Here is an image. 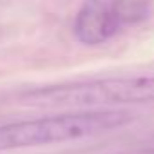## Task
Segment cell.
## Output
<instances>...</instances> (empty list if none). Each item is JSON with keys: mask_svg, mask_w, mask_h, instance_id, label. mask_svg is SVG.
I'll use <instances>...</instances> for the list:
<instances>
[{"mask_svg": "<svg viewBox=\"0 0 154 154\" xmlns=\"http://www.w3.org/2000/svg\"><path fill=\"white\" fill-rule=\"evenodd\" d=\"M120 29L122 26L107 0H85L74 18V36L85 45L103 44Z\"/></svg>", "mask_w": 154, "mask_h": 154, "instance_id": "obj_3", "label": "cell"}, {"mask_svg": "<svg viewBox=\"0 0 154 154\" xmlns=\"http://www.w3.org/2000/svg\"><path fill=\"white\" fill-rule=\"evenodd\" d=\"M123 154H154V149H143V150H132V152H123Z\"/></svg>", "mask_w": 154, "mask_h": 154, "instance_id": "obj_5", "label": "cell"}, {"mask_svg": "<svg viewBox=\"0 0 154 154\" xmlns=\"http://www.w3.org/2000/svg\"><path fill=\"white\" fill-rule=\"evenodd\" d=\"M111 8L122 27L136 24L149 17L147 0H111Z\"/></svg>", "mask_w": 154, "mask_h": 154, "instance_id": "obj_4", "label": "cell"}, {"mask_svg": "<svg viewBox=\"0 0 154 154\" xmlns=\"http://www.w3.org/2000/svg\"><path fill=\"white\" fill-rule=\"evenodd\" d=\"M31 105L69 107L91 111L111 105H136L154 102V76H131V78H105L91 82H76L63 85L40 87L22 94Z\"/></svg>", "mask_w": 154, "mask_h": 154, "instance_id": "obj_2", "label": "cell"}, {"mask_svg": "<svg viewBox=\"0 0 154 154\" xmlns=\"http://www.w3.org/2000/svg\"><path fill=\"white\" fill-rule=\"evenodd\" d=\"M132 122V114L114 109H87L36 120L0 125V152L82 140L120 129Z\"/></svg>", "mask_w": 154, "mask_h": 154, "instance_id": "obj_1", "label": "cell"}]
</instances>
